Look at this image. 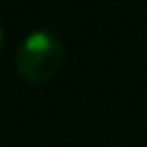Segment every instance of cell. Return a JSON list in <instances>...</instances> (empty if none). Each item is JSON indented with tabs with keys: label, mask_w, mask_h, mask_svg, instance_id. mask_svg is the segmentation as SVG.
Masks as SVG:
<instances>
[{
	"label": "cell",
	"mask_w": 147,
	"mask_h": 147,
	"mask_svg": "<svg viewBox=\"0 0 147 147\" xmlns=\"http://www.w3.org/2000/svg\"><path fill=\"white\" fill-rule=\"evenodd\" d=\"M63 59V41L54 32L32 30L15 52V69L28 84H46L59 74Z\"/></svg>",
	"instance_id": "6da1fadb"
},
{
	"label": "cell",
	"mask_w": 147,
	"mask_h": 147,
	"mask_svg": "<svg viewBox=\"0 0 147 147\" xmlns=\"http://www.w3.org/2000/svg\"><path fill=\"white\" fill-rule=\"evenodd\" d=\"M2 41H5V37H2V28H0V48H2Z\"/></svg>",
	"instance_id": "7a4b0ae2"
}]
</instances>
